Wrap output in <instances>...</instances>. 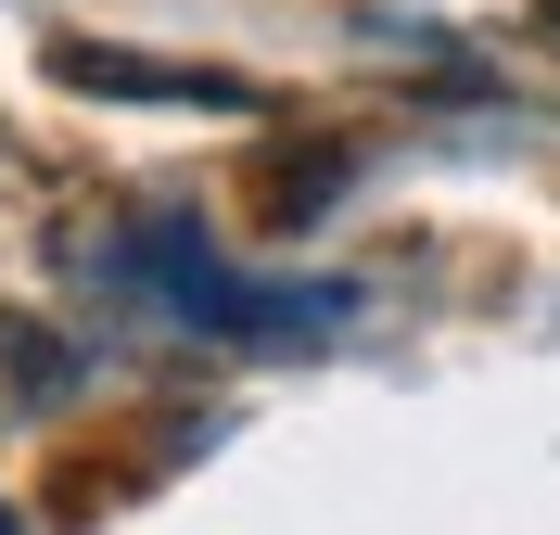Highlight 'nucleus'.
<instances>
[{
    "label": "nucleus",
    "mask_w": 560,
    "mask_h": 535,
    "mask_svg": "<svg viewBox=\"0 0 560 535\" xmlns=\"http://www.w3.org/2000/svg\"><path fill=\"white\" fill-rule=\"evenodd\" d=\"M0 535H13V523H0Z\"/></svg>",
    "instance_id": "f03ea898"
},
{
    "label": "nucleus",
    "mask_w": 560,
    "mask_h": 535,
    "mask_svg": "<svg viewBox=\"0 0 560 535\" xmlns=\"http://www.w3.org/2000/svg\"><path fill=\"white\" fill-rule=\"evenodd\" d=\"M548 26H560V0H548Z\"/></svg>",
    "instance_id": "f257e3e1"
}]
</instances>
